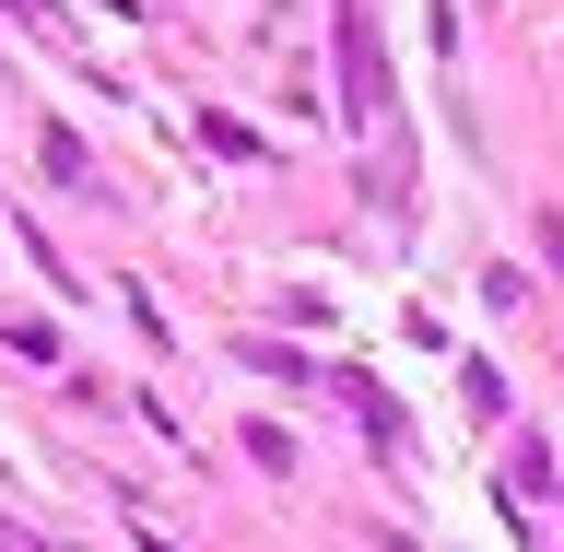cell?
Returning a JSON list of instances; mask_svg holds the SVG:
<instances>
[{"instance_id":"6da1fadb","label":"cell","mask_w":564,"mask_h":552,"mask_svg":"<svg viewBox=\"0 0 564 552\" xmlns=\"http://www.w3.org/2000/svg\"><path fill=\"white\" fill-rule=\"evenodd\" d=\"M341 106L352 118L377 106V24H365V0H341Z\"/></svg>"},{"instance_id":"7a4b0ae2","label":"cell","mask_w":564,"mask_h":552,"mask_svg":"<svg viewBox=\"0 0 564 552\" xmlns=\"http://www.w3.org/2000/svg\"><path fill=\"white\" fill-rule=\"evenodd\" d=\"M388 552H400V541H388Z\"/></svg>"}]
</instances>
